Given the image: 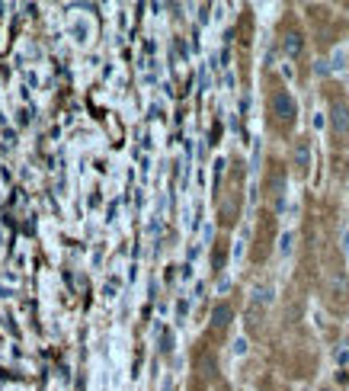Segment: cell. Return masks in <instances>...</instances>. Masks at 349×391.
Returning <instances> with one entry per match:
<instances>
[{
  "instance_id": "obj_4",
  "label": "cell",
  "mask_w": 349,
  "mask_h": 391,
  "mask_svg": "<svg viewBox=\"0 0 349 391\" xmlns=\"http://www.w3.org/2000/svg\"><path fill=\"white\" fill-rule=\"evenodd\" d=\"M231 304H215V311H211V321H215V327H227V324H231Z\"/></svg>"
},
{
  "instance_id": "obj_5",
  "label": "cell",
  "mask_w": 349,
  "mask_h": 391,
  "mask_svg": "<svg viewBox=\"0 0 349 391\" xmlns=\"http://www.w3.org/2000/svg\"><path fill=\"white\" fill-rule=\"evenodd\" d=\"M285 55H292V58L301 55V35H298V33H288L285 35Z\"/></svg>"
},
{
  "instance_id": "obj_6",
  "label": "cell",
  "mask_w": 349,
  "mask_h": 391,
  "mask_svg": "<svg viewBox=\"0 0 349 391\" xmlns=\"http://www.w3.org/2000/svg\"><path fill=\"white\" fill-rule=\"evenodd\" d=\"M323 391H330V388H323Z\"/></svg>"
},
{
  "instance_id": "obj_3",
  "label": "cell",
  "mask_w": 349,
  "mask_h": 391,
  "mask_svg": "<svg viewBox=\"0 0 349 391\" xmlns=\"http://www.w3.org/2000/svg\"><path fill=\"white\" fill-rule=\"evenodd\" d=\"M308 161H311V145L301 138L295 145V167H298V170H308Z\"/></svg>"
},
{
  "instance_id": "obj_2",
  "label": "cell",
  "mask_w": 349,
  "mask_h": 391,
  "mask_svg": "<svg viewBox=\"0 0 349 391\" xmlns=\"http://www.w3.org/2000/svg\"><path fill=\"white\" fill-rule=\"evenodd\" d=\"M330 125L337 135H349V106L340 103V100H337L330 109Z\"/></svg>"
},
{
  "instance_id": "obj_1",
  "label": "cell",
  "mask_w": 349,
  "mask_h": 391,
  "mask_svg": "<svg viewBox=\"0 0 349 391\" xmlns=\"http://www.w3.org/2000/svg\"><path fill=\"white\" fill-rule=\"evenodd\" d=\"M272 113L279 116L282 122H288V119H295V113H298V106H295V100H292V93H285V90H279V93L272 96Z\"/></svg>"
}]
</instances>
